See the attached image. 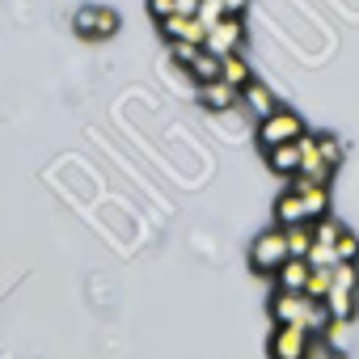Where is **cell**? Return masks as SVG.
<instances>
[{
    "instance_id": "obj_1",
    "label": "cell",
    "mask_w": 359,
    "mask_h": 359,
    "mask_svg": "<svg viewBox=\"0 0 359 359\" xmlns=\"http://www.w3.org/2000/svg\"><path fill=\"white\" fill-rule=\"evenodd\" d=\"M355 292H359V262H338L334 266V287L325 292V309L334 321L355 317Z\"/></svg>"
},
{
    "instance_id": "obj_2",
    "label": "cell",
    "mask_w": 359,
    "mask_h": 359,
    "mask_svg": "<svg viewBox=\"0 0 359 359\" xmlns=\"http://www.w3.org/2000/svg\"><path fill=\"white\" fill-rule=\"evenodd\" d=\"M292 254H287V233L275 224V229H262L254 241H250V266L258 271V275H275L283 262H287Z\"/></svg>"
},
{
    "instance_id": "obj_3",
    "label": "cell",
    "mask_w": 359,
    "mask_h": 359,
    "mask_svg": "<svg viewBox=\"0 0 359 359\" xmlns=\"http://www.w3.org/2000/svg\"><path fill=\"white\" fill-rule=\"evenodd\" d=\"M304 135H309L304 118H300L296 110H287V106H279L275 114L258 118V144H262V148H275V144H296V140H304Z\"/></svg>"
},
{
    "instance_id": "obj_4",
    "label": "cell",
    "mask_w": 359,
    "mask_h": 359,
    "mask_svg": "<svg viewBox=\"0 0 359 359\" xmlns=\"http://www.w3.org/2000/svg\"><path fill=\"white\" fill-rule=\"evenodd\" d=\"M118 26H123V18H118L114 9H106V5H85V9H76V13H72V30H76L81 39H89V43L114 39V34H118Z\"/></svg>"
},
{
    "instance_id": "obj_5",
    "label": "cell",
    "mask_w": 359,
    "mask_h": 359,
    "mask_svg": "<svg viewBox=\"0 0 359 359\" xmlns=\"http://www.w3.org/2000/svg\"><path fill=\"white\" fill-rule=\"evenodd\" d=\"M266 351H271V359H304L313 351V334L304 325H275Z\"/></svg>"
},
{
    "instance_id": "obj_6",
    "label": "cell",
    "mask_w": 359,
    "mask_h": 359,
    "mask_svg": "<svg viewBox=\"0 0 359 359\" xmlns=\"http://www.w3.org/2000/svg\"><path fill=\"white\" fill-rule=\"evenodd\" d=\"M292 191L304 199L309 224H317V220H325V216H330V182H317V177L296 173V177H292Z\"/></svg>"
},
{
    "instance_id": "obj_7",
    "label": "cell",
    "mask_w": 359,
    "mask_h": 359,
    "mask_svg": "<svg viewBox=\"0 0 359 359\" xmlns=\"http://www.w3.org/2000/svg\"><path fill=\"white\" fill-rule=\"evenodd\" d=\"M309 309H313V296H304V292H279L275 287V296H271L275 325H304L309 321Z\"/></svg>"
},
{
    "instance_id": "obj_8",
    "label": "cell",
    "mask_w": 359,
    "mask_h": 359,
    "mask_svg": "<svg viewBox=\"0 0 359 359\" xmlns=\"http://www.w3.org/2000/svg\"><path fill=\"white\" fill-rule=\"evenodd\" d=\"M241 43H245V18H233V13H229L220 26L208 30V43H203V47H208L212 55H233V51H241Z\"/></svg>"
},
{
    "instance_id": "obj_9",
    "label": "cell",
    "mask_w": 359,
    "mask_h": 359,
    "mask_svg": "<svg viewBox=\"0 0 359 359\" xmlns=\"http://www.w3.org/2000/svg\"><path fill=\"white\" fill-rule=\"evenodd\" d=\"M165 43H208V26L199 18H187V13H173L165 22H156Z\"/></svg>"
},
{
    "instance_id": "obj_10",
    "label": "cell",
    "mask_w": 359,
    "mask_h": 359,
    "mask_svg": "<svg viewBox=\"0 0 359 359\" xmlns=\"http://www.w3.org/2000/svg\"><path fill=\"white\" fill-rule=\"evenodd\" d=\"M199 102H203L208 110H216V114H224V110H233V106H241V89H237V85H229L224 76H216V81H208V85H199Z\"/></svg>"
},
{
    "instance_id": "obj_11",
    "label": "cell",
    "mask_w": 359,
    "mask_h": 359,
    "mask_svg": "<svg viewBox=\"0 0 359 359\" xmlns=\"http://www.w3.org/2000/svg\"><path fill=\"white\" fill-rule=\"evenodd\" d=\"M300 173H304V177H317V182H330V177H334V165L321 156L317 135H304V140H300Z\"/></svg>"
},
{
    "instance_id": "obj_12",
    "label": "cell",
    "mask_w": 359,
    "mask_h": 359,
    "mask_svg": "<svg viewBox=\"0 0 359 359\" xmlns=\"http://www.w3.org/2000/svg\"><path fill=\"white\" fill-rule=\"evenodd\" d=\"M275 224L279 229H296V224H309V212H304V199L287 187L279 199H275Z\"/></svg>"
},
{
    "instance_id": "obj_13",
    "label": "cell",
    "mask_w": 359,
    "mask_h": 359,
    "mask_svg": "<svg viewBox=\"0 0 359 359\" xmlns=\"http://www.w3.org/2000/svg\"><path fill=\"white\" fill-rule=\"evenodd\" d=\"M266 165H271L279 177H287V182H292V177L300 173V140H296V144H275V148H266Z\"/></svg>"
},
{
    "instance_id": "obj_14",
    "label": "cell",
    "mask_w": 359,
    "mask_h": 359,
    "mask_svg": "<svg viewBox=\"0 0 359 359\" xmlns=\"http://www.w3.org/2000/svg\"><path fill=\"white\" fill-rule=\"evenodd\" d=\"M309 271H313V266H309V258H287L271 279H275V287H279V292H304Z\"/></svg>"
},
{
    "instance_id": "obj_15",
    "label": "cell",
    "mask_w": 359,
    "mask_h": 359,
    "mask_svg": "<svg viewBox=\"0 0 359 359\" xmlns=\"http://www.w3.org/2000/svg\"><path fill=\"white\" fill-rule=\"evenodd\" d=\"M220 76L229 81V85H237V89H245L250 81H254V64L241 55V51H233V55H220Z\"/></svg>"
},
{
    "instance_id": "obj_16",
    "label": "cell",
    "mask_w": 359,
    "mask_h": 359,
    "mask_svg": "<svg viewBox=\"0 0 359 359\" xmlns=\"http://www.w3.org/2000/svg\"><path fill=\"white\" fill-rule=\"evenodd\" d=\"M241 102H245V106H250V110H254L258 118H266V114H275V110H279L275 93H271V89H266L262 81H250V85L241 89Z\"/></svg>"
},
{
    "instance_id": "obj_17",
    "label": "cell",
    "mask_w": 359,
    "mask_h": 359,
    "mask_svg": "<svg viewBox=\"0 0 359 359\" xmlns=\"http://www.w3.org/2000/svg\"><path fill=\"white\" fill-rule=\"evenodd\" d=\"M187 72L195 76V85H208V81H216V76H220V55H212V51L203 47V55H199Z\"/></svg>"
},
{
    "instance_id": "obj_18",
    "label": "cell",
    "mask_w": 359,
    "mask_h": 359,
    "mask_svg": "<svg viewBox=\"0 0 359 359\" xmlns=\"http://www.w3.org/2000/svg\"><path fill=\"white\" fill-rule=\"evenodd\" d=\"M287 233V254L292 258H309L313 250V224H296V229H283Z\"/></svg>"
},
{
    "instance_id": "obj_19",
    "label": "cell",
    "mask_w": 359,
    "mask_h": 359,
    "mask_svg": "<svg viewBox=\"0 0 359 359\" xmlns=\"http://www.w3.org/2000/svg\"><path fill=\"white\" fill-rule=\"evenodd\" d=\"M334 287V271H325V266H313L309 271V283H304V296H313V300H325V292Z\"/></svg>"
},
{
    "instance_id": "obj_20",
    "label": "cell",
    "mask_w": 359,
    "mask_h": 359,
    "mask_svg": "<svg viewBox=\"0 0 359 359\" xmlns=\"http://www.w3.org/2000/svg\"><path fill=\"white\" fill-rule=\"evenodd\" d=\"M199 55H203V43H169V60L177 68H191Z\"/></svg>"
},
{
    "instance_id": "obj_21",
    "label": "cell",
    "mask_w": 359,
    "mask_h": 359,
    "mask_svg": "<svg viewBox=\"0 0 359 359\" xmlns=\"http://www.w3.org/2000/svg\"><path fill=\"white\" fill-rule=\"evenodd\" d=\"M309 266H325V271H334V266H338V250L313 237V250H309Z\"/></svg>"
},
{
    "instance_id": "obj_22",
    "label": "cell",
    "mask_w": 359,
    "mask_h": 359,
    "mask_svg": "<svg viewBox=\"0 0 359 359\" xmlns=\"http://www.w3.org/2000/svg\"><path fill=\"white\" fill-rule=\"evenodd\" d=\"M338 262H359V237L351 233V229H342V237H338Z\"/></svg>"
},
{
    "instance_id": "obj_23",
    "label": "cell",
    "mask_w": 359,
    "mask_h": 359,
    "mask_svg": "<svg viewBox=\"0 0 359 359\" xmlns=\"http://www.w3.org/2000/svg\"><path fill=\"white\" fill-rule=\"evenodd\" d=\"M229 13H224V0H203V5H199V22L212 30V26H220Z\"/></svg>"
},
{
    "instance_id": "obj_24",
    "label": "cell",
    "mask_w": 359,
    "mask_h": 359,
    "mask_svg": "<svg viewBox=\"0 0 359 359\" xmlns=\"http://www.w3.org/2000/svg\"><path fill=\"white\" fill-rule=\"evenodd\" d=\"M313 237H317V241H325V245H338V237H342V224L325 216V220H317V224H313Z\"/></svg>"
},
{
    "instance_id": "obj_25",
    "label": "cell",
    "mask_w": 359,
    "mask_h": 359,
    "mask_svg": "<svg viewBox=\"0 0 359 359\" xmlns=\"http://www.w3.org/2000/svg\"><path fill=\"white\" fill-rule=\"evenodd\" d=\"M317 148H321V156H325V161H330L334 169L342 165V144H338L334 135H317Z\"/></svg>"
},
{
    "instance_id": "obj_26",
    "label": "cell",
    "mask_w": 359,
    "mask_h": 359,
    "mask_svg": "<svg viewBox=\"0 0 359 359\" xmlns=\"http://www.w3.org/2000/svg\"><path fill=\"white\" fill-rule=\"evenodd\" d=\"M148 13H152L156 22H165V18L177 13V0H148Z\"/></svg>"
},
{
    "instance_id": "obj_27",
    "label": "cell",
    "mask_w": 359,
    "mask_h": 359,
    "mask_svg": "<svg viewBox=\"0 0 359 359\" xmlns=\"http://www.w3.org/2000/svg\"><path fill=\"white\" fill-rule=\"evenodd\" d=\"M245 9H250V0H224V13L233 18H245Z\"/></svg>"
},
{
    "instance_id": "obj_28",
    "label": "cell",
    "mask_w": 359,
    "mask_h": 359,
    "mask_svg": "<svg viewBox=\"0 0 359 359\" xmlns=\"http://www.w3.org/2000/svg\"><path fill=\"white\" fill-rule=\"evenodd\" d=\"M199 5H203V0H177V13H187V18H199Z\"/></svg>"
},
{
    "instance_id": "obj_29",
    "label": "cell",
    "mask_w": 359,
    "mask_h": 359,
    "mask_svg": "<svg viewBox=\"0 0 359 359\" xmlns=\"http://www.w3.org/2000/svg\"><path fill=\"white\" fill-rule=\"evenodd\" d=\"M321 359H346V355H342L338 346H325V355H321Z\"/></svg>"
}]
</instances>
